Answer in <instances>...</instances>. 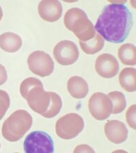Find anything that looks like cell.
<instances>
[{
    "label": "cell",
    "instance_id": "obj_24",
    "mask_svg": "<svg viewBox=\"0 0 136 153\" xmlns=\"http://www.w3.org/2000/svg\"><path fill=\"white\" fill-rule=\"evenodd\" d=\"M74 152H94L92 148L87 145H80L77 146L74 150Z\"/></svg>",
    "mask_w": 136,
    "mask_h": 153
},
{
    "label": "cell",
    "instance_id": "obj_6",
    "mask_svg": "<svg viewBox=\"0 0 136 153\" xmlns=\"http://www.w3.org/2000/svg\"><path fill=\"white\" fill-rule=\"evenodd\" d=\"M29 68L35 75L41 77L50 76L54 71L55 63L48 54L43 51H35L27 59Z\"/></svg>",
    "mask_w": 136,
    "mask_h": 153
},
{
    "label": "cell",
    "instance_id": "obj_13",
    "mask_svg": "<svg viewBox=\"0 0 136 153\" xmlns=\"http://www.w3.org/2000/svg\"><path fill=\"white\" fill-rule=\"evenodd\" d=\"M67 89L69 94L75 99H83L89 93V86L81 76H71L68 81Z\"/></svg>",
    "mask_w": 136,
    "mask_h": 153
},
{
    "label": "cell",
    "instance_id": "obj_11",
    "mask_svg": "<svg viewBox=\"0 0 136 153\" xmlns=\"http://www.w3.org/2000/svg\"><path fill=\"white\" fill-rule=\"evenodd\" d=\"M104 131L107 139L112 143L120 144L126 141L129 131L122 121L112 120L108 121L104 127Z\"/></svg>",
    "mask_w": 136,
    "mask_h": 153
},
{
    "label": "cell",
    "instance_id": "obj_10",
    "mask_svg": "<svg viewBox=\"0 0 136 153\" xmlns=\"http://www.w3.org/2000/svg\"><path fill=\"white\" fill-rule=\"evenodd\" d=\"M95 69L101 77L110 79L117 75L120 65L113 55L102 54L98 56L96 60Z\"/></svg>",
    "mask_w": 136,
    "mask_h": 153
},
{
    "label": "cell",
    "instance_id": "obj_2",
    "mask_svg": "<svg viewBox=\"0 0 136 153\" xmlns=\"http://www.w3.org/2000/svg\"><path fill=\"white\" fill-rule=\"evenodd\" d=\"M64 23L66 28L72 31L80 41H88L96 33L93 23L81 8L75 7L68 10L64 18Z\"/></svg>",
    "mask_w": 136,
    "mask_h": 153
},
{
    "label": "cell",
    "instance_id": "obj_23",
    "mask_svg": "<svg viewBox=\"0 0 136 153\" xmlns=\"http://www.w3.org/2000/svg\"><path fill=\"white\" fill-rule=\"evenodd\" d=\"M8 79L7 71L5 67L0 63V86L5 84Z\"/></svg>",
    "mask_w": 136,
    "mask_h": 153
},
{
    "label": "cell",
    "instance_id": "obj_8",
    "mask_svg": "<svg viewBox=\"0 0 136 153\" xmlns=\"http://www.w3.org/2000/svg\"><path fill=\"white\" fill-rule=\"evenodd\" d=\"M88 108L93 118L97 120H104L112 114V103L105 93L97 92L91 96Z\"/></svg>",
    "mask_w": 136,
    "mask_h": 153
},
{
    "label": "cell",
    "instance_id": "obj_9",
    "mask_svg": "<svg viewBox=\"0 0 136 153\" xmlns=\"http://www.w3.org/2000/svg\"><path fill=\"white\" fill-rule=\"evenodd\" d=\"M53 56L59 64L70 65L77 61L79 57V50L73 41L61 40L54 48Z\"/></svg>",
    "mask_w": 136,
    "mask_h": 153
},
{
    "label": "cell",
    "instance_id": "obj_14",
    "mask_svg": "<svg viewBox=\"0 0 136 153\" xmlns=\"http://www.w3.org/2000/svg\"><path fill=\"white\" fill-rule=\"evenodd\" d=\"M22 45V38L16 33L6 32L0 35V48L6 52H18Z\"/></svg>",
    "mask_w": 136,
    "mask_h": 153
},
{
    "label": "cell",
    "instance_id": "obj_22",
    "mask_svg": "<svg viewBox=\"0 0 136 153\" xmlns=\"http://www.w3.org/2000/svg\"><path fill=\"white\" fill-rule=\"evenodd\" d=\"M136 105H131L129 109L126 111V122L128 125L130 126L132 129H136Z\"/></svg>",
    "mask_w": 136,
    "mask_h": 153
},
{
    "label": "cell",
    "instance_id": "obj_18",
    "mask_svg": "<svg viewBox=\"0 0 136 153\" xmlns=\"http://www.w3.org/2000/svg\"><path fill=\"white\" fill-rule=\"evenodd\" d=\"M108 96L112 103V114H117L124 111L126 107V100L122 92L112 91L108 93Z\"/></svg>",
    "mask_w": 136,
    "mask_h": 153
},
{
    "label": "cell",
    "instance_id": "obj_25",
    "mask_svg": "<svg viewBox=\"0 0 136 153\" xmlns=\"http://www.w3.org/2000/svg\"><path fill=\"white\" fill-rule=\"evenodd\" d=\"M2 17H3V11H2L1 7V6H0V21L1 20Z\"/></svg>",
    "mask_w": 136,
    "mask_h": 153
},
{
    "label": "cell",
    "instance_id": "obj_26",
    "mask_svg": "<svg viewBox=\"0 0 136 153\" xmlns=\"http://www.w3.org/2000/svg\"><path fill=\"white\" fill-rule=\"evenodd\" d=\"M0 148H1V143H0Z\"/></svg>",
    "mask_w": 136,
    "mask_h": 153
},
{
    "label": "cell",
    "instance_id": "obj_19",
    "mask_svg": "<svg viewBox=\"0 0 136 153\" xmlns=\"http://www.w3.org/2000/svg\"><path fill=\"white\" fill-rule=\"evenodd\" d=\"M62 107V101L59 95L56 93L51 92V102L48 111L43 116L46 118H54L60 112Z\"/></svg>",
    "mask_w": 136,
    "mask_h": 153
},
{
    "label": "cell",
    "instance_id": "obj_12",
    "mask_svg": "<svg viewBox=\"0 0 136 153\" xmlns=\"http://www.w3.org/2000/svg\"><path fill=\"white\" fill-rule=\"evenodd\" d=\"M38 12L43 20L55 22L60 19L62 14V5L57 0H45L40 2Z\"/></svg>",
    "mask_w": 136,
    "mask_h": 153
},
{
    "label": "cell",
    "instance_id": "obj_20",
    "mask_svg": "<svg viewBox=\"0 0 136 153\" xmlns=\"http://www.w3.org/2000/svg\"><path fill=\"white\" fill-rule=\"evenodd\" d=\"M41 81L39 80V79L35 78V77H28L25 79V80L22 81V82L21 83L20 86V95L23 98H25L26 97L27 93H28V91L34 87L39 86V85H42Z\"/></svg>",
    "mask_w": 136,
    "mask_h": 153
},
{
    "label": "cell",
    "instance_id": "obj_1",
    "mask_svg": "<svg viewBox=\"0 0 136 153\" xmlns=\"http://www.w3.org/2000/svg\"><path fill=\"white\" fill-rule=\"evenodd\" d=\"M133 27V16L124 4H112L103 8L94 29L104 40L112 43L123 42Z\"/></svg>",
    "mask_w": 136,
    "mask_h": 153
},
{
    "label": "cell",
    "instance_id": "obj_21",
    "mask_svg": "<svg viewBox=\"0 0 136 153\" xmlns=\"http://www.w3.org/2000/svg\"><path fill=\"white\" fill-rule=\"evenodd\" d=\"M10 97L6 91L0 90V120L4 118L10 107Z\"/></svg>",
    "mask_w": 136,
    "mask_h": 153
},
{
    "label": "cell",
    "instance_id": "obj_4",
    "mask_svg": "<svg viewBox=\"0 0 136 153\" xmlns=\"http://www.w3.org/2000/svg\"><path fill=\"white\" fill-rule=\"evenodd\" d=\"M84 127V120L79 114L69 113L57 120L55 131L59 138L70 140L78 136L83 130Z\"/></svg>",
    "mask_w": 136,
    "mask_h": 153
},
{
    "label": "cell",
    "instance_id": "obj_7",
    "mask_svg": "<svg viewBox=\"0 0 136 153\" xmlns=\"http://www.w3.org/2000/svg\"><path fill=\"white\" fill-rule=\"evenodd\" d=\"M25 99L34 111L43 116L50 107L51 92L44 91L43 84L39 85L30 89Z\"/></svg>",
    "mask_w": 136,
    "mask_h": 153
},
{
    "label": "cell",
    "instance_id": "obj_5",
    "mask_svg": "<svg viewBox=\"0 0 136 153\" xmlns=\"http://www.w3.org/2000/svg\"><path fill=\"white\" fill-rule=\"evenodd\" d=\"M26 153H52L54 142L48 134L42 131H34L29 134L23 144Z\"/></svg>",
    "mask_w": 136,
    "mask_h": 153
},
{
    "label": "cell",
    "instance_id": "obj_17",
    "mask_svg": "<svg viewBox=\"0 0 136 153\" xmlns=\"http://www.w3.org/2000/svg\"><path fill=\"white\" fill-rule=\"evenodd\" d=\"M105 40L99 33H96L92 39L87 42L80 41V46L82 50L87 54H95L103 48Z\"/></svg>",
    "mask_w": 136,
    "mask_h": 153
},
{
    "label": "cell",
    "instance_id": "obj_16",
    "mask_svg": "<svg viewBox=\"0 0 136 153\" xmlns=\"http://www.w3.org/2000/svg\"><path fill=\"white\" fill-rule=\"evenodd\" d=\"M118 56L121 62L125 65L136 64V48L134 45L126 43L118 50Z\"/></svg>",
    "mask_w": 136,
    "mask_h": 153
},
{
    "label": "cell",
    "instance_id": "obj_15",
    "mask_svg": "<svg viewBox=\"0 0 136 153\" xmlns=\"http://www.w3.org/2000/svg\"><path fill=\"white\" fill-rule=\"evenodd\" d=\"M119 82L122 88L127 92L136 91V70L133 68H126L121 71Z\"/></svg>",
    "mask_w": 136,
    "mask_h": 153
},
{
    "label": "cell",
    "instance_id": "obj_3",
    "mask_svg": "<svg viewBox=\"0 0 136 153\" xmlns=\"http://www.w3.org/2000/svg\"><path fill=\"white\" fill-rule=\"evenodd\" d=\"M32 123V117L28 111L17 110L4 122L1 127L2 136L8 141H18L30 129Z\"/></svg>",
    "mask_w": 136,
    "mask_h": 153
}]
</instances>
